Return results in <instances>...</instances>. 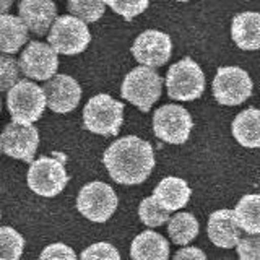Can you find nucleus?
I'll list each match as a JSON object with an SVG mask.
<instances>
[{"label":"nucleus","instance_id":"obj_1","mask_svg":"<svg viewBox=\"0 0 260 260\" xmlns=\"http://www.w3.org/2000/svg\"><path fill=\"white\" fill-rule=\"evenodd\" d=\"M103 162L117 184H142L154 168L153 146L135 135L122 137L104 151Z\"/></svg>","mask_w":260,"mask_h":260},{"label":"nucleus","instance_id":"obj_2","mask_svg":"<svg viewBox=\"0 0 260 260\" xmlns=\"http://www.w3.org/2000/svg\"><path fill=\"white\" fill-rule=\"evenodd\" d=\"M47 106L44 89L35 81L20 80L7 94V108L12 122L32 125L41 119Z\"/></svg>","mask_w":260,"mask_h":260},{"label":"nucleus","instance_id":"obj_3","mask_svg":"<svg viewBox=\"0 0 260 260\" xmlns=\"http://www.w3.org/2000/svg\"><path fill=\"white\" fill-rule=\"evenodd\" d=\"M124 122V104L109 94H96L83 109V125L86 130L104 137H116Z\"/></svg>","mask_w":260,"mask_h":260},{"label":"nucleus","instance_id":"obj_4","mask_svg":"<svg viewBox=\"0 0 260 260\" xmlns=\"http://www.w3.org/2000/svg\"><path fill=\"white\" fill-rule=\"evenodd\" d=\"M162 78L150 67H137L130 70L122 81L120 94L124 100L137 106L142 112H148L159 100Z\"/></svg>","mask_w":260,"mask_h":260},{"label":"nucleus","instance_id":"obj_5","mask_svg":"<svg viewBox=\"0 0 260 260\" xmlns=\"http://www.w3.org/2000/svg\"><path fill=\"white\" fill-rule=\"evenodd\" d=\"M169 98L177 101H193L205 91V75L200 65L190 57L171 65L166 75Z\"/></svg>","mask_w":260,"mask_h":260},{"label":"nucleus","instance_id":"obj_6","mask_svg":"<svg viewBox=\"0 0 260 260\" xmlns=\"http://www.w3.org/2000/svg\"><path fill=\"white\" fill-rule=\"evenodd\" d=\"M47 41L57 54L77 55L88 47L91 41V32L86 23L78 20L77 16L62 15L52 24Z\"/></svg>","mask_w":260,"mask_h":260},{"label":"nucleus","instance_id":"obj_7","mask_svg":"<svg viewBox=\"0 0 260 260\" xmlns=\"http://www.w3.org/2000/svg\"><path fill=\"white\" fill-rule=\"evenodd\" d=\"M26 181L29 189L41 197H55L65 189L69 182V174L62 159L41 156L31 162Z\"/></svg>","mask_w":260,"mask_h":260},{"label":"nucleus","instance_id":"obj_8","mask_svg":"<svg viewBox=\"0 0 260 260\" xmlns=\"http://www.w3.org/2000/svg\"><path fill=\"white\" fill-rule=\"evenodd\" d=\"M117 195L111 185L101 181L89 182L81 187L77 197V208L93 223H104L117 208Z\"/></svg>","mask_w":260,"mask_h":260},{"label":"nucleus","instance_id":"obj_9","mask_svg":"<svg viewBox=\"0 0 260 260\" xmlns=\"http://www.w3.org/2000/svg\"><path fill=\"white\" fill-rule=\"evenodd\" d=\"M192 117L187 109L177 104H165L154 111L153 130L159 140L173 145H182L189 140Z\"/></svg>","mask_w":260,"mask_h":260},{"label":"nucleus","instance_id":"obj_10","mask_svg":"<svg viewBox=\"0 0 260 260\" xmlns=\"http://www.w3.org/2000/svg\"><path fill=\"white\" fill-rule=\"evenodd\" d=\"M252 88L249 73L239 67H219L213 80V96L223 106H239L247 101Z\"/></svg>","mask_w":260,"mask_h":260},{"label":"nucleus","instance_id":"obj_11","mask_svg":"<svg viewBox=\"0 0 260 260\" xmlns=\"http://www.w3.org/2000/svg\"><path fill=\"white\" fill-rule=\"evenodd\" d=\"M18 62L23 75L38 81H49L57 75L59 69L57 52L41 41H31L21 52Z\"/></svg>","mask_w":260,"mask_h":260},{"label":"nucleus","instance_id":"obj_12","mask_svg":"<svg viewBox=\"0 0 260 260\" xmlns=\"http://www.w3.org/2000/svg\"><path fill=\"white\" fill-rule=\"evenodd\" d=\"M0 137H2V151L7 156L24 162L35 161L39 146V132L35 125L10 122L5 125Z\"/></svg>","mask_w":260,"mask_h":260},{"label":"nucleus","instance_id":"obj_13","mask_svg":"<svg viewBox=\"0 0 260 260\" xmlns=\"http://www.w3.org/2000/svg\"><path fill=\"white\" fill-rule=\"evenodd\" d=\"M173 52V43L166 32L158 29L143 31L140 36L135 39L132 46V54L138 63L143 67L156 69L162 67Z\"/></svg>","mask_w":260,"mask_h":260},{"label":"nucleus","instance_id":"obj_14","mask_svg":"<svg viewBox=\"0 0 260 260\" xmlns=\"http://www.w3.org/2000/svg\"><path fill=\"white\" fill-rule=\"evenodd\" d=\"M47 108L57 114H67L77 109L81 100V88L75 78L59 73L54 78L46 81L43 86Z\"/></svg>","mask_w":260,"mask_h":260},{"label":"nucleus","instance_id":"obj_15","mask_svg":"<svg viewBox=\"0 0 260 260\" xmlns=\"http://www.w3.org/2000/svg\"><path fill=\"white\" fill-rule=\"evenodd\" d=\"M18 13L26 28L36 36H44L51 31L57 16V7L54 0H21Z\"/></svg>","mask_w":260,"mask_h":260},{"label":"nucleus","instance_id":"obj_16","mask_svg":"<svg viewBox=\"0 0 260 260\" xmlns=\"http://www.w3.org/2000/svg\"><path fill=\"white\" fill-rule=\"evenodd\" d=\"M207 231L210 241L221 249H231L241 241V226L234 210H218L211 213Z\"/></svg>","mask_w":260,"mask_h":260},{"label":"nucleus","instance_id":"obj_17","mask_svg":"<svg viewBox=\"0 0 260 260\" xmlns=\"http://www.w3.org/2000/svg\"><path fill=\"white\" fill-rule=\"evenodd\" d=\"M153 197L166 211H176L189 203L190 187L184 179L169 176L154 187Z\"/></svg>","mask_w":260,"mask_h":260},{"label":"nucleus","instance_id":"obj_18","mask_svg":"<svg viewBox=\"0 0 260 260\" xmlns=\"http://www.w3.org/2000/svg\"><path fill=\"white\" fill-rule=\"evenodd\" d=\"M231 36L242 51H257L260 49V13L244 12L234 16Z\"/></svg>","mask_w":260,"mask_h":260},{"label":"nucleus","instance_id":"obj_19","mask_svg":"<svg viewBox=\"0 0 260 260\" xmlns=\"http://www.w3.org/2000/svg\"><path fill=\"white\" fill-rule=\"evenodd\" d=\"M132 260H168L169 244L161 234L154 231H143L134 239L130 246Z\"/></svg>","mask_w":260,"mask_h":260},{"label":"nucleus","instance_id":"obj_20","mask_svg":"<svg viewBox=\"0 0 260 260\" xmlns=\"http://www.w3.org/2000/svg\"><path fill=\"white\" fill-rule=\"evenodd\" d=\"M28 28L20 16H0V54L13 55L28 43Z\"/></svg>","mask_w":260,"mask_h":260},{"label":"nucleus","instance_id":"obj_21","mask_svg":"<svg viewBox=\"0 0 260 260\" xmlns=\"http://www.w3.org/2000/svg\"><path fill=\"white\" fill-rule=\"evenodd\" d=\"M233 135L246 148H260V109L239 112L233 120Z\"/></svg>","mask_w":260,"mask_h":260},{"label":"nucleus","instance_id":"obj_22","mask_svg":"<svg viewBox=\"0 0 260 260\" xmlns=\"http://www.w3.org/2000/svg\"><path fill=\"white\" fill-rule=\"evenodd\" d=\"M241 230L247 234H260V193H249L234 208Z\"/></svg>","mask_w":260,"mask_h":260},{"label":"nucleus","instance_id":"obj_23","mask_svg":"<svg viewBox=\"0 0 260 260\" xmlns=\"http://www.w3.org/2000/svg\"><path fill=\"white\" fill-rule=\"evenodd\" d=\"M168 231L171 241L179 246H185L199 234V221L192 213H177L169 219Z\"/></svg>","mask_w":260,"mask_h":260},{"label":"nucleus","instance_id":"obj_24","mask_svg":"<svg viewBox=\"0 0 260 260\" xmlns=\"http://www.w3.org/2000/svg\"><path fill=\"white\" fill-rule=\"evenodd\" d=\"M24 249L23 236L12 226H0V258L20 260Z\"/></svg>","mask_w":260,"mask_h":260},{"label":"nucleus","instance_id":"obj_25","mask_svg":"<svg viewBox=\"0 0 260 260\" xmlns=\"http://www.w3.org/2000/svg\"><path fill=\"white\" fill-rule=\"evenodd\" d=\"M67 8L72 16L85 23H94L101 18L106 10V0H69Z\"/></svg>","mask_w":260,"mask_h":260},{"label":"nucleus","instance_id":"obj_26","mask_svg":"<svg viewBox=\"0 0 260 260\" xmlns=\"http://www.w3.org/2000/svg\"><path fill=\"white\" fill-rule=\"evenodd\" d=\"M138 215L140 219L150 228H158L169 221V211H166L154 197H146L142 200L138 207Z\"/></svg>","mask_w":260,"mask_h":260},{"label":"nucleus","instance_id":"obj_27","mask_svg":"<svg viewBox=\"0 0 260 260\" xmlns=\"http://www.w3.org/2000/svg\"><path fill=\"white\" fill-rule=\"evenodd\" d=\"M20 62L13 55L0 54V93L10 91L20 81Z\"/></svg>","mask_w":260,"mask_h":260},{"label":"nucleus","instance_id":"obj_28","mask_svg":"<svg viewBox=\"0 0 260 260\" xmlns=\"http://www.w3.org/2000/svg\"><path fill=\"white\" fill-rule=\"evenodd\" d=\"M106 5H109L117 15L130 21L148 8L150 0H106Z\"/></svg>","mask_w":260,"mask_h":260},{"label":"nucleus","instance_id":"obj_29","mask_svg":"<svg viewBox=\"0 0 260 260\" xmlns=\"http://www.w3.org/2000/svg\"><path fill=\"white\" fill-rule=\"evenodd\" d=\"M80 260H120V254L109 242H96L81 252Z\"/></svg>","mask_w":260,"mask_h":260},{"label":"nucleus","instance_id":"obj_30","mask_svg":"<svg viewBox=\"0 0 260 260\" xmlns=\"http://www.w3.org/2000/svg\"><path fill=\"white\" fill-rule=\"evenodd\" d=\"M239 260H260V234H249L238 244Z\"/></svg>","mask_w":260,"mask_h":260},{"label":"nucleus","instance_id":"obj_31","mask_svg":"<svg viewBox=\"0 0 260 260\" xmlns=\"http://www.w3.org/2000/svg\"><path fill=\"white\" fill-rule=\"evenodd\" d=\"M39 260H78V258L75 250L70 246L62 242H55L44 247V250L39 255Z\"/></svg>","mask_w":260,"mask_h":260},{"label":"nucleus","instance_id":"obj_32","mask_svg":"<svg viewBox=\"0 0 260 260\" xmlns=\"http://www.w3.org/2000/svg\"><path fill=\"white\" fill-rule=\"evenodd\" d=\"M174 260H208L199 247H185L176 252Z\"/></svg>","mask_w":260,"mask_h":260},{"label":"nucleus","instance_id":"obj_33","mask_svg":"<svg viewBox=\"0 0 260 260\" xmlns=\"http://www.w3.org/2000/svg\"><path fill=\"white\" fill-rule=\"evenodd\" d=\"M12 5H13V0H0V16L7 15V12L10 10Z\"/></svg>","mask_w":260,"mask_h":260},{"label":"nucleus","instance_id":"obj_34","mask_svg":"<svg viewBox=\"0 0 260 260\" xmlns=\"http://www.w3.org/2000/svg\"><path fill=\"white\" fill-rule=\"evenodd\" d=\"M0 153H2V137H0Z\"/></svg>","mask_w":260,"mask_h":260},{"label":"nucleus","instance_id":"obj_35","mask_svg":"<svg viewBox=\"0 0 260 260\" xmlns=\"http://www.w3.org/2000/svg\"><path fill=\"white\" fill-rule=\"evenodd\" d=\"M176 2H189V0H176Z\"/></svg>","mask_w":260,"mask_h":260},{"label":"nucleus","instance_id":"obj_36","mask_svg":"<svg viewBox=\"0 0 260 260\" xmlns=\"http://www.w3.org/2000/svg\"><path fill=\"white\" fill-rule=\"evenodd\" d=\"M0 112H2V101H0Z\"/></svg>","mask_w":260,"mask_h":260},{"label":"nucleus","instance_id":"obj_37","mask_svg":"<svg viewBox=\"0 0 260 260\" xmlns=\"http://www.w3.org/2000/svg\"><path fill=\"white\" fill-rule=\"evenodd\" d=\"M0 218H2V210H0Z\"/></svg>","mask_w":260,"mask_h":260},{"label":"nucleus","instance_id":"obj_38","mask_svg":"<svg viewBox=\"0 0 260 260\" xmlns=\"http://www.w3.org/2000/svg\"><path fill=\"white\" fill-rule=\"evenodd\" d=\"M0 260H4V258H0Z\"/></svg>","mask_w":260,"mask_h":260}]
</instances>
